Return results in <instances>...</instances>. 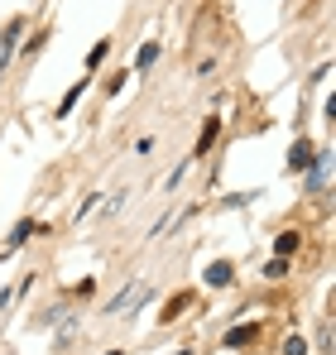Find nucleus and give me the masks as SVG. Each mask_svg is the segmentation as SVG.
I'll use <instances>...</instances> for the list:
<instances>
[{
	"label": "nucleus",
	"instance_id": "obj_3",
	"mask_svg": "<svg viewBox=\"0 0 336 355\" xmlns=\"http://www.w3.org/2000/svg\"><path fill=\"white\" fill-rule=\"evenodd\" d=\"M217 135H221V116H212L207 125H202V139H197V154H207V149L217 144Z\"/></svg>",
	"mask_w": 336,
	"mask_h": 355
},
{
	"label": "nucleus",
	"instance_id": "obj_11",
	"mask_svg": "<svg viewBox=\"0 0 336 355\" xmlns=\"http://www.w3.org/2000/svg\"><path fill=\"white\" fill-rule=\"evenodd\" d=\"M283 274H288V259H283V254H274V259L264 264V279H283Z\"/></svg>",
	"mask_w": 336,
	"mask_h": 355
},
{
	"label": "nucleus",
	"instance_id": "obj_7",
	"mask_svg": "<svg viewBox=\"0 0 336 355\" xmlns=\"http://www.w3.org/2000/svg\"><path fill=\"white\" fill-rule=\"evenodd\" d=\"M19 34H24V19H10V24H5V53H15Z\"/></svg>",
	"mask_w": 336,
	"mask_h": 355
},
{
	"label": "nucleus",
	"instance_id": "obj_5",
	"mask_svg": "<svg viewBox=\"0 0 336 355\" xmlns=\"http://www.w3.org/2000/svg\"><path fill=\"white\" fill-rule=\"evenodd\" d=\"M82 92H87V82H72V92L58 101V116H72V106H77V96H82Z\"/></svg>",
	"mask_w": 336,
	"mask_h": 355
},
{
	"label": "nucleus",
	"instance_id": "obj_8",
	"mask_svg": "<svg viewBox=\"0 0 336 355\" xmlns=\"http://www.w3.org/2000/svg\"><path fill=\"white\" fill-rule=\"evenodd\" d=\"M293 250H298V231H283V236L274 240V254H283V259H288Z\"/></svg>",
	"mask_w": 336,
	"mask_h": 355
},
{
	"label": "nucleus",
	"instance_id": "obj_12",
	"mask_svg": "<svg viewBox=\"0 0 336 355\" xmlns=\"http://www.w3.org/2000/svg\"><path fill=\"white\" fill-rule=\"evenodd\" d=\"M283 355H308V341H303V336H288V341H283Z\"/></svg>",
	"mask_w": 336,
	"mask_h": 355
},
{
	"label": "nucleus",
	"instance_id": "obj_9",
	"mask_svg": "<svg viewBox=\"0 0 336 355\" xmlns=\"http://www.w3.org/2000/svg\"><path fill=\"white\" fill-rule=\"evenodd\" d=\"M39 231H44V226H34V221H19V226H15V236H10V245H24V240L39 236Z\"/></svg>",
	"mask_w": 336,
	"mask_h": 355
},
{
	"label": "nucleus",
	"instance_id": "obj_13",
	"mask_svg": "<svg viewBox=\"0 0 336 355\" xmlns=\"http://www.w3.org/2000/svg\"><path fill=\"white\" fill-rule=\"evenodd\" d=\"M178 355H192V351H178Z\"/></svg>",
	"mask_w": 336,
	"mask_h": 355
},
{
	"label": "nucleus",
	"instance_id": "obj_1",
	"mask_svg": "<svg viewBox=\"0 0 336 355\" xmlns=\"http://www.w3.org/2000/svg\"><path fill=\"white\" fill-rule=\"evenodd\" d=\"M312 164H317V149H312L308 139H298V144L288 149V168H298V173H303V168H312Z\"/></svg>",
	"mask_w": 336,
	"mask_h": 355
},
{
	"label": "nucleus",
	"instance_id": "obj_10",
	"mask_svg": "<svg viewBox=\"0 0 336 355\" xmlns=\"http://www.w3.org/2000/svg\"><path fill=\"white\" fill-rule=\"evenodd\" d=\"M154 58H159V44H140V53H135V67H149Z\"/></svg>",
	"mask_w": 336,
	"mask_h": 355
},
{
	"label": "nucleus",
	"instance_id": "obj_6",
	"mask_svg": "<svg viewBox=\"0 0 336 355\" xmlns=\"http://www.w3.org/2000/svg\"><path fill=\"white\" fill-rule=\"evenodd\" d=\"M187 307H192V297H187V293H178V297H173V302L164 307V322H173V317H183Z\"/></svg>",
	"mask_w": 336,
	"mask_h": 355
},
{
	"label": "nucleus",
	"instance_id": "obj_14",
	"mask_svg": "<svg viewBox=\"0 0 336 355\" xmlns=\"http://www.w3.org/2000/svg\"><path fill=\"white\" fill-rule=\"evenodd\" d=\"M106 355H120V351H106Z\"/></svg>",
	"mask_w": 336,
	"mask_h": 355
},
{
	"label": "nucleus",
	"instance_id": "obj_2",
	"mask_svg": "<svg viewBox=\"0 0 336 355\" xmlns=\"http://www.w3.org/2000/svg\"><path fill=\"white\" fill-rule=\"evenodd\" d=\"M255 336H260V322H240V327L226 331V346H250Z\"/></svg>",
	"mask_w": 336,
	"mask_h": 355
},
{
	"label": "nucleus",
	"instance_id": "obj_4",
	"mask_svg": "<svg viewBox=\"0 0 336 355\" xmlns=\"http://www.w3.org/2000/svg\"><path fill=\"white\" fill-rule=\"evenodd\" d=\"M230 279H235V274H230V264H212V269H207V284H212V288H221V284H230Z\"/></svg>",
	"mask_w": 336,
	"mask_h": 355
},
{
	"label": "nucleus",
	"instance_id": "obj_15",
	"mask_svg": "<svg viewBox=\"0 0 336 355\" xmlns=\"http://www.w3.org/2000/svg\"><path fill=\"white\" fill-rule=\"evenodd\" d=\"M0 72H5V62H0Z\"/></svg>",
	"mask_w": 336,
	"mask_h": 355
}]
</instances>
